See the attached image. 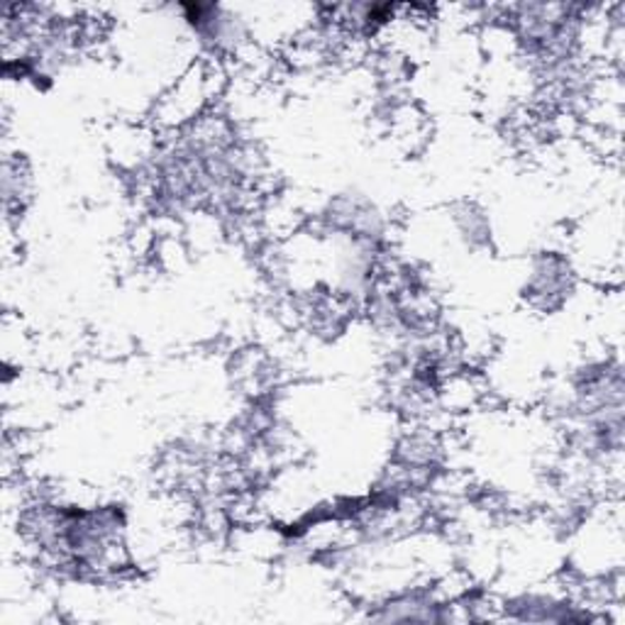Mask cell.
<instances>
[{"label":"cell","mask_w":625,"mask_h":625,"mask_svg":"<svg viewBox=\"0 0 625 625\" xmlns=\"http://www.w3.org/2000/svg\"><path fill=\"white\" fill-rule=\"evenodd\" d=\"M213 64H193L186 71L179 83L171 86L169 93L161 96L159 105L155 108V123L161 130H186L196 120L205 115V105L211 103L215 93L213 81L215 76Z\"/></svg>","instance_id":"cell-1"},{"label":"cell","mask_w":625,"mask_h":625,"mask_svg":"<svg viewBox=\"0 0 625 625\" xmlns=\"http://www.w3.org/2000/svg\"><path fill=\"white\" fill-rule=\"evenodd\" d=\"M565 291H569V269L565 261L555 255L535 261L528 283V293L533 299L550 303L555 299H562Z\"/></svg>","instance_id":"cell-2"},{"label":"cell","mask_w":625,"mask_h":625,"mask_svg":"<svg viewBox=\"0 0 625 625\" xmlns=\"http://www.w3.org/2000/svg\"><path fill=\"white\" fill-rule=\"evenodd\" d=\"M30 171L25 167L23 159H5L3 164V199H5V211L10 213L13 208L23 211L25 201L30 199Z\"/></svg>","instance_id":"cell-3"}]
</instances>
